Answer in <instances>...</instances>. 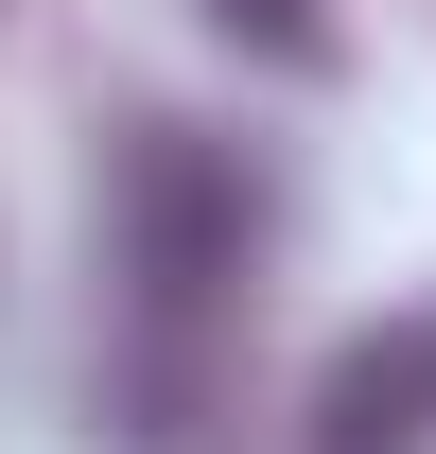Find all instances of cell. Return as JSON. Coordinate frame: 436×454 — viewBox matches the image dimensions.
<instances>
[{
	"mask_svg": "<svg viewBox=\"0 0 436 454\" xmlns=\"http://www.w3.org/2000/svg\"><path fill=\"white\" fill-rule=\"evenodd\" d=\"M210 18H227L262 70H331V0H210Z\"/></svg>",
	"mask_w": 436,
	"mask_h": 454,
	"instance_id": "obj_3",
	"label": "cell"
},
{
	"mask_svg": "<svg viewBox=\"0 0 436 454\" xmlns=\"http://www.w3.org/2000/svg\"><path fill=\"white\" fill-rule=\"evenodd\" d=\"M245 245H262L245 175H227L210 140H192V122H140V140H122V280H140V315H158V333L227 315Z\"/></svg>",
	"mask_w": 436,
	"mask_h": 454,
	"instance_id": "obj_1",
	"label": "cell"
},
{
	"mask_svg": "<svg viewBox=\"0 0 436 454\" xmlns=\"http://www.w3.org/2000/svg\"><path fill=\"white\" fill-rule=\"evenodd\" d=\"M315 454H436V315H384L367 349H331Z\"/></svg>",
	"mask_w": 436,
	"mask_h": 454,
	"instance_id": "obj_2",
	"label": "cell"
}]
</instances>
